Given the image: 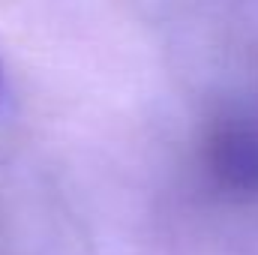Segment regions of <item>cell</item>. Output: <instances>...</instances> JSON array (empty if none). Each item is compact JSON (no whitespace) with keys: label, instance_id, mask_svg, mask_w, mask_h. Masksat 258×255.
<instances>
[{"label":"cell","instance_id":"1","mask_svg":"<svg viewBox=\"0 0 258 255\" xmlns=\"http://www.w3.org/2000/svg\"><path fill=\"white\" fill-rule=\"evenodd\" d=\"M0 102H3V66H0Z\"/></svg>","mask_w":258,"mask_h":255}]
</instances>
